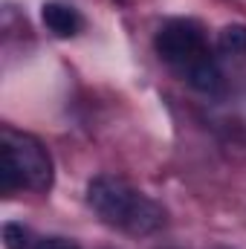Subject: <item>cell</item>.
Instances as JSON below:
<instances>
[{
  "label": "cell",
  "mask_w": 246,
  "mask_h": 249,
  "mask_svg": "<svg viewBox=\"0 0 246 249\" xmlns=\"http://www.w3.org/2000/svg\"><path fill=\"white\" fill-rule=\"evenodd\" d=\"M217 53L223 55H244L246 53V26L244 23H229L217 35Z\"/></svg>",
  "instance_id": "5b68a950"
},
{
  "label": "cell",
  "mask_w": 246,
  "mask_h": 249,
  "mask_svg": "<svg viewBox=\"0 0 246 249\" xmlns=\"http://www.w3.org/2000/svg\"><path fill=\"white\" fill-rule=\"evenodd\" d=\"M29 249H81L72 238H61V235H35Z\"/></svg>",
  "instance_id": "52a82bcc"
},
{
  "label": "cell",
  "mask_w": 246,
  "mask_h": 249,
  "mask_svg": "<svg viewBox=\"0 0 246 249\" xmlns=\"http://www.w3.org/2000/svg\"><path fill=\"white\" fill-rule=\"evenodd\" d=\"M55 183V165L47 145L12 124L0 127V188L3 194H47Z\"/></svg>",
  "instance_id": "3957f363"
},
{
  "label": "cell",
  "mask_w": 246,
  "mask_h": 249,
  "mask_svg": "<svg viewBox=\"0 0 246 249\" xmlns=\"http://www.w3.org/2000/svg\"><path fill=\"white\" fill-rule=\"evenodd\" d=\"M154 50L159 61L168 64L185 84L197 93L217 96L223 93V70L209 44V35L194 18H171L154 35Z\"/></svg>",
  "instance_id": "6da1fadb"
},
{
  "label": "cell",
  "mask_w": 246,
  "mask_h": 249,
  "mask_svg": "<svg viewBox=\"0 0 246 249\" xmlns=\"http://www.w3.org/2000/svg\"><path fill=\"white\" fill-rule=\"evenodd\" d=\"M41 20L55 38H75L84 29V18L78 15V9L58 3V0H50L41 6Z\"/></svg>",
  "instance_id": "277c9868"
},
{
  "label": "cell",
  "mask_w": 246,
  "mask_h": 249,
  "mask_svg": "<svg viewBox=\"0 0 246 249\" xmlns=\"http://www.w3.org/2000/svg\"><path fill=\"white\" fill-rule=\"evenodd\" d=\"M87 203L99 214L102 223H107L116 232L133 235V238L154 235L168 220L165 209L154 197H148L145 191H139L127 180L113 177V174H99V177L90 180Z\"/></svg>",
  "instance_id": "7a4b0ae2"
},
{
  "label": "cell",
  "mask_w": 246,
  "mask_h": 249,
  "mask_svg": "<svg viewBox=\"0 0 246 249\" xmlns=\"http://www.w3.org/2000/svg\"><path fill=\"white\" fill-rule=\"evenodd\" d=\"M32 238H35V232L26 229L23 223H6L3 226V244H6V249H29Z\"/></svg>",
  "instance_id": "8992f818"
}]
</instances>
